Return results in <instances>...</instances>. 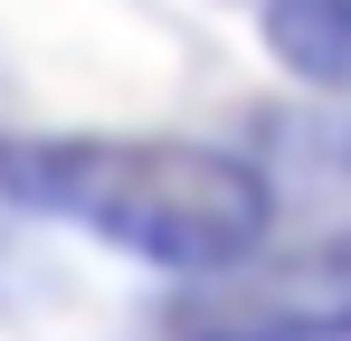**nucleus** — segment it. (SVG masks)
Wrapping results in <instances>:
<instances>
[{
    "label": "nucleus",
    "mask_w": 351,
    "mask_h": 341,
    "mask_svg": "<svg viewBox=\"0 0 351 341\" xmlns=\"http://www.w3.org/2000/svg\"><path fill=\"white\" fill-rule=\"evenodd\" d=\"M0 190L171 275H237L276 227V180L247 152L171 133H19L0 142Z\"/></svg>",
    "instance_id": "1"
},
{
    "label": "nucleus",
    "mask_w": 351,
    "mask_h": 341,
    "mask_svg": "<svg viewBox=\"0 0 351 341\" xmlns=\"http://www.w3.org/2000/svg\"><path fill=\"white\" fill-rule=\"evenodd\" d=\"M266 48L304 86H351V0H266Z\"/></svg>",
    "instance_id": "2"
}]
</instances>
